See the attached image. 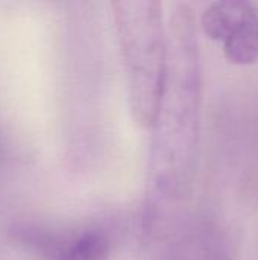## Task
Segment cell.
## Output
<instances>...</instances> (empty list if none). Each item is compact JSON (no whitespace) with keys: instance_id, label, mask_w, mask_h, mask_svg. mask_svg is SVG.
<instances>
[{"instance_id":"cell-1","label":"cell","mask_w":258,"mask_h":260,"mask_svg":"<svg viewBox=\"0 0 258 260\" xmlns=\"http://www.w3.org/2000/svg\"><path fill=\"white\" fill-rule=\"evenodd\" d=\"M196 24L189 5L173 8L167 24L166 87L152 129L146 229L158 225L167 207L184 197L195 172L204 87Z\"/></svg>"},{"instance_id":"cell-2","label":"cell","mask_w":258,"mask_h":260,"mask_svg":"<svg viewBox=\"0 0 258 260\" xmlns=\"http://www.w3.org/2000/svg\"><path fill=\"white\" fill-rule=\"evenodd\" d=\"M117 43L134 122L154 129L167 76L169 40L163 5L155 0L113 2Z\"/></svg>"},{"instance_id":"cell-3","label":"cell","mask_w":258,"mask_h":260,"mask_svg":"<svg viewBox=\"0 0 258 260\" xmlns=\"http://www.w3.org/2000/svg\"><path fill=\"white\" fill-rule=\"evenodd\" d=\"M199 24L208 38L222 43L231 64L258 62V11L251 2H214L205 8Z\"/></svg>"},{"instance_id":"cell-4","label":"cell","mask_w":258,"mask_h":260,"mask_svg":"<svg viewBox=\"0 0 258 260\" xmlns=\"http://www.w3.org/2000/svg\"><path fill=\"white\" fill-rule=\"evenodd\" d=\"M46 260H109L111 238L99 225H87L58 235H38L32 239Z\"/></svg>"},{"instance_id":"cell-5","label":"cell","mask_w":258,"mask_h":260,"mask_svg":"<svg viewBox=\"0 0 258 260\" xmlns=\"http://www.w3.org/2000/svg\"><path fill=\"white\" fill-rule=\"evenodd\" d=\"M155 260H233V251L217 225L199 222L179 233Z\"/></svg>"}]
</instances>
